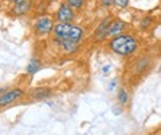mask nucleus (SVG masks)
Returning a JSON list of instances; mask_svg holds the SVG:
<instances>
[{
	"label": "nucleus",
	"mask_w": 161,
	"mask_h": 135,
	"mask_svg": "<svg viewBox=\"0 0 161 135\" xmlns=\"http://www.w3.org/2000/svg\"><path fill=\"white\" fill-rule=\"evenodd\" d=\"M109 48L112 49L114 54L121 55V56H129V55H132L137 51L138 42L132 35L122 34L117 38H113L112 40L109 42Z\"/></svg>",
	"instance_id": "obj_1"
},
{
	"label": "nucleus",
	"mask_w": 161,
	"mask_h": 135,
	"mask_svg": "<svg viewBox=\"0 0 161 135\" xmlns=\"http://www.w3.org/2000/svg\"><path fill=\"white\" fill-rule=\"evenodd\" d=\"M54 34H55V36L59 39L78 43L80 39L83 38V28L77 27V26H71V24L58 23L57 26L54 27Z\"/></svg>",
	"instance_id": "obj_2"
},
{
	"label": "nucleus",
	"mask_w": 161,
	"mask_h": 135,
	"mask_svg": "<svg viewBox=\"0 0 161 135\" xmlns=\"http://www.w3.org/2000/svg\"><path fill=\"white\" fill-rule=\"evenodd\" d=\"M54 22L50 16H43L35 23V32L39 35H47L54 29Z\"/></svg>",
	"instance_id": "obj_3"
},
{
	"label": "nucleus",
	"mask_w": 161,
	"mask_h": 135,
	"mask_svg": "<svg viewBox=\"0 0 161 135\" xmlns=\"http://www.w3.org/2000/svg\"><path fill=\"white\" fill-rule=\"evenodd\" d=\"M57 19H58V22L63 23V24H70V22H73V19H74L73 8L66 3L60 4V7L57 11Z\"/></svg>",
	"instance_id": "obj_4"
},
{
	"label": "nucleus",
	"mask_w": 161,
	"mask_h": 135,
	"mask_svg": "<svg viewBox=\"0 0 161 135\" xmlns=\"http://www.w3.org/2000/svg\"><path fill=\"white\" fill-rule=\"evenodd\" d=\"M23 95V91L20 88H15V90H9L6 91L4 94L0 95V107H6L8 104H11L15 102L16 99H19Z\"/></svg>",
	"instance_id": "obj_5"
},
{
	"label": "nucleus",
	"mask_w": 161,
	"mask_h": 135,
	"mask_svg": "<svg viewBox=\"0 0 161 135\" xmlns=\"http://www.w3.org/2000/svg\"><path fill=\"white\" fill-rule=\"evenodd\" d=\"M125 27H126V24H125L122 20H114L112 22L109 27V32H108V36H113V38H117L119 35H122Z\"/></svg>",
	"instance_id": "obj_6"
},
{
	"label": "nucleus",
	"mask_w": 161,
	"mask_h": 135,
	"mask_svg": "<svg viewBox=\"0 0 161 135\" xmlns=\"http://www.w3.org/2000/svg\"><path fill=\"white\" fill-rule=\"evenodd\" d=\"M110 24H112L110 19H106V20H103V22L97 27V29H95V34H94V36H95V39H97V40H102V39H105V38L108 36Z\"/></svg>",
	"instance_id": "obj_7"
},
{
	"label": "nucleus",
	"mask_w": 161,
	"mask_h": 135,
	"mask_svg": "<svg viewBox=\"0 0 161 135\" xmlns=\"http://www.w3.org/2000/svg\"><path fill=\"white\" fill-rule=\"evenodd\" d=\"M30 8H31V0H22V2H19L15 4L14 7V13L20 16V15H24L30 11Z\"/></svg>",
	"instance_id": "obj_8"
},
{
	"label": "nucleus",
	"mask_w": 161,
	"mask_h": 135,
	"mask_svg": "<svg viewBox=\"0 0 161 135\" xmlns=\"http://www.w3.org/2000/svg\"><path fill=\"white\" fill-rule=\"evenodd\" d=\"M50 94H51V91H50L48 88H35L32 91V98L34 99H46L50 96Z\"/></svg>",
	"instance_id": "obj_9"
},
{
	"label": "nucleus",
	"mask_w": 161,
	"mask_h": 135,
	"mask_svg": "<svg viewBox=\"0 0 161 135\" xmlns=\"http://www.w3.org/2000/svg\"><path fill=\"white\" fill-rule=\"evenodd\" d=\"M60 43V46H62V48L64 49V51H67V52H74L75 49H77V43H74V42H70V40H63V39H60L59 40Z\"/></svg>",
	"instance_id": "obj_10"
},
{
	"label": "nucleus",
	"mask_w": 161,
	"mask_h": 135,
	"mask_svg": "<svg viewBox=\"0 0 161 135\" xmlns=\"http://www.w3.org/2000/svg\"><path fill=\"white\" fill-rule=\"evenodd\" d=\"M39 68H40V62L38 60V59H32V60L30 62V64L27 66V72L28 74H35V72H38Z\"/></svg>",
	"instance_id": "obj_11"
},
{
	"label": "nucleus",
	"mask_w": 161,
	"mask_h": 135,
	"mask_svg": "<svg viewBox=\"0 0 161 135\" xmlns=\"http://www.w3.org/2000/svg\"><path fill=\"white\" fill-rule=\"evenodd\" d=\"M128 101H129V95H128V92H126V90L121 88L119 91H118V102L124 106V104L128 103Z\"/></svg>",
	"instance_id": "obj_12"
},
{
	"label": "nucleus",
	"mask_w": 161,
	"mask_h": 135,
	"mask_svg": "<svg viewBox=\"0 0 161 135\" xmlns=\"http://www.w3.org/2000/svg\"><path fill=\"white\" fill-rule=\"evenodd\" d=\"M86 3V0H66V4H69L71 8H82Z\"/></svg>",
	"instance_id": "obj_13"
},
{
	"label": "nucleus",
	"mask_w": 161,
	"mask_h": 135,
	"mask_svg": "<svg viewBox=\"0 0 161 135\" xmlns=\"http://www.w3.org/2000/svg\"><path fill=\"white\" fill-rule=\"evenodd\" d=\"M114 4L119 8H125L129 4V0H114Z\"/></svg>",
	"instance_id": "obj_14"
},
{
	"label": "nucleus",
	"mask_w": 161,
	"mask_h": 135,
	"mask_svg": "<svg viewBox=\"0 0 161 135\" xmlns=\"http://www.w3.org/2000/svg\"><path fill=\"white\" fill-rule=\"evenodd\" d=\"M150 24H152V19L147 18V19H144V20H142V23H141V27H142V28H148Z\"/></svg>",
	"instance_id": "obj_15"
},
{
	"label": "nucleus",
	"mask_w": 161,
	"mask_h": 135,
	"mask_svg": "<svg viewBox=\"0 0 161 135\" xmlns=\"http://www.w3.org/2000/svg\"><path fill=\"white\" fill-rule=\"evenodd\" d=\"M114 4V0H101V6L102 7H110Z\"/></svg>",
	"instance_id": "obj_16"
},
{
	"label": "nucleus",
	"mask_w": 161,
	"mask_h": 135,
	"mask_svg": "<svg viewBox=\"0 0 161 135\" xmlns=\"http://www.w3.org/2000/svg\"><path fill=\"white\" fill-rule=\"evenodd\" d=\"M11 2H14V3H19V2H22V0H11Z\"/></svg>",
	"instance_id": "obj_17"
}]
</instances>
